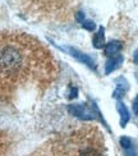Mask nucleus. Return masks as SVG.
I'll use <instances>...</instances> for the list:
<instances>
[{"instance_id":"1","label":"nucleus","mask_w":138,"mask_h":156,"mask_svg":"<svg viewBox=\"0 0 138 156\" xmlns=\"http://www.w3.org/2000/svg\"><path fill=\"white\" fill-rule=\"evenodd\" d=\"M58 62L45 45L26 32L0 31V104L28 92H45L55 82Z\"/></svg>"},{"instance_id":"2","label":"nucleus","mask_w":138,"mask_h":156,"mask_svg":"<svg viewBox=\"0 0 138 156\" xmlns=\"http://www.w3.org/2000/svg\"><path fill=\"white\" fill-rule=\"evenodd\" d=\"M28 156H106L102 133L83 126L49 140Z\"/></svg>"},{"instance_id":"3","label":"nucleus","mask_w":138,"mask_h":156,"mask_svg":"<svg viewBox=\"0 0 138 156\" xmlns=\"http://www.w3.org/2000/svg\"><path fill=\"white\" fill-rule=\"evenodd\" d=\"M68 112L81 120H98L104 126H106L95 102H92L91 105L90 104H70L68 105Z\"/></svg>"},{"instance_id":"4","label":"nucleus","mask_w":138,"mask_h":156,"mask_svg":"<svg viewBox=\"0 0 138 156\" xmlns=\"http://www.w3.org/2000/svg\"><path fill=\"white\" fill-rule=\"evenodd\" d=\"M67 53L69 54V55H72L74 58V59H77L78 62H81L82 64H84V66H87L90 69H92V70H96V63H95V60L92 59L91 56H88L87 54H83L82 51H80L78 49H76V48H63Z\"/></svg>"},{"instance_id":"5","label":"nucleus","mask_w":138,"mask_h":156,"mask_svg":"<svg viewBox=\"0 0 138 156\" xmlns=\"http://www.w3.org/2000/svg\"><path fill=\"white\" fill-rule=\"evenodd\" d=\"M120 146L124 150L127 156H138V150L137 146L134 145V142L132 138L127 137V136H123L120 137Z\"/></svg>"},{"instance_id":"6","label":"nucleus","mask_w":138,"mask_h":156,"mask_svg":"<svg viewBox=\"0 0 138 156\" xmlns=\"http://www.w3.org/2000/svg\"><path fill=\"white\" fill-rule=\"evenodd\" d=\"M116 110H118V113H119V116H120V126L124 128L127 124H128V122L130 120V114H129V110L127 109V106L124 105V102L123 101H118L116 104Z\"/></svg>"},{"instance_id":"7","label":"nucleus","mask_w":138,"mask_h":156,"mask_svg":"<svg viewBox=\"0 0 138 156\" xmlns=\"http://www.w3.org/2000/svg\"><path fill=\"white\" fill-rule=\"evenodd\" d=\"M122 48H123V44L120 41H110L105 45V55L109 58L119 55Z\"/></svg>"},{"instance_id":"8","label":"nucleus","mask_w":138,"mask_h":156,"mask_svg":"<svg viewBox=\"0 0 138 156\" xmlns=\"http://www.w3.org/2000/svg\"><path fill=\"white\" fill-rule=\"evenodd\" d=\"M123 63V56L119 54L116 56H111L109 58V60L106 62V66H105V73L110 74L111 72H114L115 69H118Z\"/></svg>"},{"instance_id":"9","label":"nucleus","mask_w":138,"mask_h":156,"mask_svg":"<svg viewBox=\"0 0 138 156\" xmlns=\"http://www.w3.org/2000/svg\"><path fill=\"white\" fill-rule=\"evenodd\" d=\"M129 90V84H128V82H127V80L126 78H119V81H118V84H116V88H115V91H114V94H113V96L115 97V99H122V97L127 94V91Z\"/></svg>"},{"instance_id":"10","label":"nucleus","mask_w":138,"mask_h":156,"mask_svg":"<svg viewBox=\"0 0 138 156\" xmlns=\"http://www.w3.org/2000/svg\"><path fill=\"white\" fill-rule=\"evenodd\" d=\"M92 44H94V46L96 49L105 48L106 42H105V34H104V28L102 27H100V30H98L96 34L94 35V38H92Z\"/></svg>"},{"instance_id":"11","label":"nucleus","mask_w":138,"mask_h":156,"mask_svg":"<svg viewBox=\"0 0 138 156\" xmlns=\"http://www.w3.org/2000/svg\"><path fill=\"white\" fill-rule=\"evenodd\" d=\"M81 24L83 26V28L87 30V31H94V30L96 28V24L92 22V21H90V19H84V21H83Z\"/></svg>"},{"instance_id":"12","label":"nucleus","mask_w":138,"mask_h":156,"mask_svg":"<svg viewBox=\"0 0 138 156\" xmlns=\"http://www.w3.org/2000/svg\"><path fill=\"white\" fill-rule=\"evenodd\" d=\"M5 148H6V144L4 141L3 134L0 133V156H4L5 155Z\"/></svg>"},{"instance_id":"13","label":"nucleus","mask_w":138,"mask_h":156,"mask_svg":"<svg viewBox=\"0 0 138 156\" xmlns=\"http://www.w3.org/2000/svg\"><path fill=\"white\" fill-rule=\"evenodd\" d=\"M133 112L136 115H138V95L136 96V99L133 100Z\"/></svg>"},{"instance_id":"14","label":"nucleus","mask_w":138,"mask_h":156,"mask_svg":"<svg viewBox=\"0 0 138 156\" xmlns=\"http://www.w3.org/2000/svg\"><path fill=\"white\" fill-rule=\"evenodd\" d=\"M77 94H78L77 88H72V95H70L69 97H70V99H73V97H76V96H77Z\"/></svg>"},{"instance_id":"15","label":"nucleus","mask_w":138,"mask_h":156,"mask_svg":"<svg viewBox=\"0 0 138 156\" xmlns=\"http://www.w3.org/2000/svg\"><path fill=\"white\" fill-rule=\"evenodd\" d=\"M133 60H134V63L138 66V50H136V53H134V56H133Z\"/></svg>"}]
</instances>
